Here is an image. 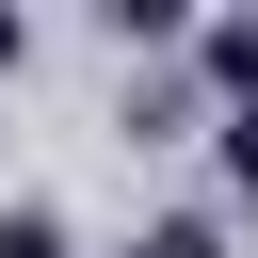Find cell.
I'll use <instances>...</instances> for the list:
<instances>
[{
	"label": "cell",
	"instance_id": "obj_1",
	"mask_svg": "<svg viewBox=\"0 0 258 258\" xmlns=\"http://www.w3.org/2000/svg\"><path fill=\"white\" fill-rule=\"evenodd\" d=\"M97 16H113V48H177L194 32V0H97Z\"/></svg>",
	"mask_w": 258,
	"mask_h": 258
},
{
	"label": "cell",
	"instance_id": "obj_2",
	"mask_svg": "<svg viewBox=\"0 0 258 258\" xmlns=\"http://www.w3.org/2000/svg\"><path fill=\"white\" fill-rule=\"evenodd\" d=\"M210 81H226V97H258V16H226V32H210Z\"/></svg>",
	"mask_w": 258,
	"mask_h": 258
},
{
	"label": "cell",
	"instance_id": "obj_3",
	"mask_svg": "<svg viewBox=\"0 0 258 258\" xmlns=\"http://www.w3.org/2000/svg\"><path fill=\"white\" fill-rule=\"evenodd\" d=\"M226 194L258 210V97H226Z\"/></svg>",
	"mask_w": 258,
	"mask_h": 258
},
{
	"label": "cell",
	"instance_id": "obj_4",
	"mask_svg": "<svg viewBox=\"0 0 258 258\" xmlns=\"http://www.w3.org/2000/svg\"><path fill=\"white\" fill-rule=\"evenodd\" d=\"M129 258H226V226H210V210H177V226H145Z\"/></svg>",
	"mask_w": 258,
	"mask_h": 258
},
{
	"label": "cell",
	"instance_id": "obj_5",
	"mask_svg": "<svg viewBox=\"0 0 258 258\" xmlns=\"http://www.w3.org/2000/svg\"><path fill=\"white\" fill-rule=\"evenodd\" d=\"M0 258H64V210H0Z\"/></svg>",
	"mask_w": 258,
	"mask_h": 258
},
{
	"label": "cell",
	"instance_id": "obj_6",
	"mask_svg": "<svg viewBox=\"0 0 258 258\" xmlns=\"http://www.w3.org/2000/svg\"><path fill=\"white\" fill-rule=\"evenodd\" d=\"M0 64H16V0H0Z\"/></svg>",
	"mask_w": 258,
	"mask_h": 258
}]
</instances>
